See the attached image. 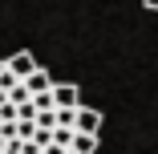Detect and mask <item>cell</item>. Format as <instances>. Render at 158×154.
Returning <instances> with one entry per match:
<instances>
[{"label":"cell","mask_w":158,"mask_h":154,"mask_svg":"<svg viewBox=\"0 0 158 154\" xmlns=\"http://www.w3.org/2000/svg\"><path fill=\"white\" fill-rule=\"evenodd\" d=\"M53 102H57V110H77L81 106V89L77 85H53Z\"/></svg>","instance_id":"cell-1"},{"label":"cell","mask_w":158,"mask_h":154,"mask_svg":"<svg viewBox=\"0 0 158 154\" xmlns=\"http://www.w3.org/2000/svg\"><path fill=\"white\" fill-rule=\"evenodd\" d=\"M8 69H12L20 81H24L28 73H37L41 65H37V57H33V53H16V57H8Z\"/></svg>","instance_id":"cell-2"},{"label":"cell","mask_w":158,"mask_h":154,"mask_svg":"<svg viewBox=\"0 0 158 154\" xmlns=\"http://www.w3.org/2000/svg\"><path fill=\"white\" fill-rule=\"evenodd\" d=\"M98 130H102V114L81 106V110H77V134H98Z\"/></svg>","instance_id":"cell-3"},{"label":"cell","mask_w":158,"mask_h":154,"mask_svg":"<svg viewBox=\"0 0 158 154\" xmlns=\"http://www.w3.org/2000/svg\"><path fill=\"white\" fill-rule=\"evenodd\" d=\"M24 85H28V94H49V89H53V77H49L45 69H37V73L24 77Z\"/></svg>","instance_id":"cell-4"},{"label":"cell","mask_w":158,"mask_h":154,"mask_svg":"<svg viewBox=\"0 0 158 154\" xmlns=\"http://www.w3.org/2000/svg\"><path fill=\"white\" fill-rule=\"evenodd\" d=\"M69 150H77V154H93V150H98V134H77Z\"/></svg>","instance_id":"cell-5"},{"label":"cell","mask_w":158,"mask_h":154,"mask_svg":"<svg viewBox=\"0 0 158 154\" xmlns=\"http://www.w3.org/2000/svg\"><path fill=\"white\" fill-rule=\"evenodd\" d=\"M73 138H77V130H73V126H57V130H53V142H57V146H65V150L73 146Z\"/></svg>","instance_id":"cell-6"},{"label":"cell","mask_w":158,"mask_h":154,"mask_svg":"<svg viewBox=\"0 0 158 154\" xmlns=\"http://www.w3.org/2000/svg\"><path fill=\"white\" fill-rule=\"evenodd\" d=\"M33 106H37V114H45V110H57V102H53V89H49V94H33Z\"/></svg>","instance_id":"cell-7"},{"label":"cell","mask_w":158,"mask_h":154,"mask_svg":"<svg viewBox=\"0 0 158 154\" xmlns=\"http://www.w3.org/2000/svg\"><path fill=\"white\" fill-rule=\"evenodd\" d=\"M16 85H20V77H16V73H12V69L4 65V73H0V89H4V94H12Z\"/></svg>","instance_id":"cell-8"},{"label":"cell","mask_w":158,"mask_h":154,"mask_svg":"<svg viewBox=\"0 0 158 154\" xmlns=\"http://www.w3.org/2000/svg\"><path fill=\"white\" fill-rule=\"evenodd\" d=\"M81 110V106H77ZM77 110H57V126H73L77 130Z\"/></svg>","instance_id":"cell-9"},{"label":"cell","mask_w":158,"mask_h":154,"mask_svg":"<svg viewBox=\"0 0 158 154\" xmlns=\"http://www.w3.org/2000/svg\"><path fill=\"white\" fill-rule=\"evenodd\" d=\"M8 98H12L16 106H28V102H33V94H28V85H24V81H20V85L12 89V94H8Z\"/></svg>","instance_id":"cell-10"},{"label":"cell","mask_w":158,"mask_h":154,"mask_svg":"<svg viewBox=\"0 0 158 154\" xmlns=\"http://www.w3.org/2000/svg\"><path fill=\"white\" fill-rule=\"evenodd\" d=\"M16 134H20L24 142H33V138H37V122H16Z\"/></svg>","instance_id":"cell-11"},{"label":"cell","mask_w":158,"mask_h":154,"mask_svg":"<svg viewBox=\"0 0 158 154\" xmlns=\"http://www.w3.org/2000/svg\"><path fill=\"white\" fill-rule=\"evenodd\" d=\"M146 8H154V12H158V0H146Z\"/></svg>","instance_id":"cell-12"},{"label":"cell","mask_w":158,"mask_h":154,"mask_svg":"<svg viewBox=\"0 0 158 154\" xmlns=\"http://www.w3.org/2000/svg\"><path fill=\"white\" fill-rule=\"evenodd\" d=\"M4 102H8V94H4V89H0V106H4Z\"/></svg>","instance_id":"cell-13"},{"label":"cell","mask_w":158,"mask_h":154,"mask_svg":"<svg viewBox=\"0 0 158 154\" xmlns=\"http://www.w3.org/2000/svg\"><path fill=\"white\" fill-rule=\"evenodd\" d=\"M4 65H8V61H0V73H4Z\"/></svg>","instance_id":"cell-14"},{"label":"cell","mask_w":158,"mask_h":154,"mask_svg":"<svg viewBox=\"0 0 158 154\" xmlns=\"http://www.w3.org/2000/svg\"><path fill=\"white\" fill-rule=\"evenodd\" d=\"M65 154H77V150H65Z\"/></svg>","instance_id":"cell-15"}]
</instances>
